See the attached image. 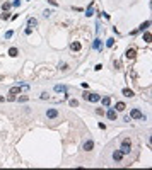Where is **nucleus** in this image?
Segmentation results:
<instances>
[{"mask_svg": "<svg viewBox=\"0 0 152 170\" xmlns=\"http://www.w3.org/2000/svg\"><path fill=\"white\" fill-rule=\"evenodd\" d=\"M9 94H12V95H15V94H21V87H12V89L9 90Z\"/></svg>", "mask_w": 152, "mask_h": 170, "instance_id": "nucleus-17", "label": "nucleus"}, {"mask_svg": "<svg viewBox=\"0 0 152 170\" xmlns=\"http://www.w3.org/2000/svg\"><path fill=\"white\" fill-rule=\"evenodd\" d=\"M17 101H19V102H28V101H29V97H28V95H21Z\"/></svg>", "mask_w": 152, "mask_h": 170, "instance_id": "nucleus-25", "label": "nucleus"}, {"mask_svg": "<svg viewBox=\"0 0 152 170\" xmlns=\"http://www.w3.org/2000/svg\"><path fill=\"white\" fill-rule=\"evenodd\" d=\"M7 101H15V97H14L12 94H9V95H7Z\"/></svg>", "mask_w": 152, "mask_h": 170, "instance_id": "nucleus-33", "label": "nucleus"}, {"mask_svg": "<svg viewBox=\"0 0 152 170\" xmlns=\"http://www.w3.org/2000/svg\"><path fill=\"white\" fill-rule=\"evenodd\" d=\"M96 114H99V116H103V114H104V111H103V109H96Z\"/></svg>", "mask_w": 152, "mask_h": 170, "instance_id": "nucleus-34", "label": "nucleus"}, {"mask_svg": "<svg viewBox=\"0 0 152 170\" xmlns=\"http://www.w3.org/2000/svg\"><path fill=\"white\" fill-rule=\"evenodd\" d=\"M3 101H5V97H2V95H0V104H2Z\"/></svg>", "mask_w": 152, "mask_h": 170, "instance_id": "nucleus-37", "label": "nucleus"}, {"mask_svg": "<svg viewBox=\"0 0 152 170\" xmlns=\"http://www.w3.org/2000/svg\"><path fill=\"white\" fill-rule=\"evenodd\" d=\"M92 48H94V49H99V51H103V46H101V39H94V43H92Z\"/></svg>", "mask_w": 152, "mask_h": 170, "instance_id": "nucleus-9", "label": "nucleus"}, {"mask_svg": "<svg viewBox=\"0 0 152 170\" xmlns=\"http://www.w3.org/2000/svg\"><path fill=\"white\" fill-rule=\"evenodd\" d=\"M48 3H51L53 7H56V5H58V2H56V0H48Z\"/></svg>", "mask_w": 152, "mask_h": 170, "instance_id": "nucleus-30", "label": "nucleus"}, {"mask_svg": "<svg viewBox=\"0 0 152 170\" xmlns=\"http://www.w3.org/2000/svg\"><path fill=\"white\" fill-rule=\"evenodd\" d=\"M121 94H123L125 97H133V90H132V89H123Z\"/></svg>", "mask_w": 152, "mask_h": 170, "instance_id": "nucleus-11", "label": "nucleus"}, {"mask_svg": "<svg viewBox=\"0 0 152 170\" xmlns=\"http://www.w3.org/2000/svg\"><path fill=\"white\" fill-rule=\"evenodd\" d=\"M101 101H103V105H104V107H108V105L111 104V99H110V97H103Z\"/></svg>", "mask_w": 152, "mask_h": 170, "instance_id": "nucleus-20", "label": "nucleus"}, {"mask_svg": "<svg viewBox=\"0 0 152 170\" xmlns=\"http://www.w3.org/2000/svg\"><path fill=\"white\" fill-rule=\"evenodd\" d=\"M55 90L56 92H67V87L65 85H55Z\"/></svg>", "mask_w": 152, "mask_h": 170, "instance_id": "nucleus-18", "label": "nucleus"}, {"mask_svg": "<svg viewBox=\"0 0 152 170\" xmlns=\"http://www.w3.org/2000/svg\"><path fill=\"white\" fill-rule=\"evenodd\" d=\"M92 5H94V2H91V5L85 9V15H87V17H91V15L94 14V9H92Z\"/></svg>", "mask_w": 152, "mask_h": 170, "instance_id": "nucleus-10", "label": "nucleus"}, {"mask_svg": "<svg viewBox=\"0 0 152 170\" xmlns=\"http://www.w3.org/2000/svg\"><path fill=\"white\" fill-rule=\"evenodd\" d=\"M151 33H149V31H145V33H144V41H145V43H151Z\"/></svg>", "mask_w": 152, "mask_h": 170, "instance_id": "nucleus-19", "label": "nucleus"}, {"mask_svg": "<svg viewBox=\"0 0 152 170\" xmlns=\"http://www.w3.org/2000/svg\"><path fill=\"white\" fill-rule=\"evenodd\" d=\"M149 26H151V21H145L144 24H140V27H138L137 31H138V33H140V31H145V29H147Z\"/></svg>", "mask_w": 152, "mask_h": 170, "instance_id": "nucleus-14", "label": "nucleus"}, {"mask_svg": "<svg viewBox=\"0 0 152 170\" xmlns=\"http://www.w3.org/2000/svg\"><path fill=\"white\" fill-rule=\"evenodd\" d=\"M46 116H48L50 119H55V117L58 116V111H56V109H48V111H46Z\"/></svg>", "mask_w": 152, "mask_h": 170, "instance_id": "nucleus-6", "label": "nucleus"}, {"mask_svg": "<svg viewBox=\"0 0 152 170\" xmlns=\"http://www.w3.org/2000/svg\"><path fill=\"white\" fill-rule=\"evenodd\" d=\"M12 34H14V31H7V33H5V39H10Z\"/></svg>", "mask_w": 152, "mask_h": 170, "instance_id": "nucleus-27", "label": "nucleus"}, {"mask_svg": "<svg viewBox=\"0 0 152 170\" xmlns=\"http://www.w3.org/2000/svg\"><path fill=\"white\" fill-rule=\"evenodd\" d=\"M114 109H116V112H118V111H125V109H126V105H125V102H116Z\"/></svg>", "mask_w": 152, "mask_h": 170, "instance_id": "nucleus-12", "label": "nucleus"}, {"mask_svg": "<svg viewBox=\"0 0 152 170\" xmlns=\"http://www.w3.org/2000/svg\"><path fill=\"white\" fill-rule=\"evenodd\" d=\"M60 68H62V70H67L69 67H67V63H60Z\"/></svg>", "mask_w": 152, "mask_h": 170, "instance_id": "nucleus-35", "label": "nucleus"}, {"mask_svg": "<svg viewBox=\"0 0 152 170\" xmlns=\"http://www.w3.org/2000/svg\"><path fill=\"white\" fill-rule=\"evenodd\" d=\"M106 46H108V48H113V46H114V39H113V37L106 39Z\"/></svg>", "mask_w": 152, "mask_h": 170, "instance_id": "nucleus-21", "label": "nucleus"}, {"mask_svg": "<svg viewBox=\"0 0 152 170\" xmlns=\"http://www.w3.org/2000/svg\"><path fill=\"white\" fill-rule=\"evenodd\" d=\"M17 55H19L17 48H10V49H9V56H12V58H14V56H17Z\"/></svg>", "mask_w": 152, "mask_h": 170, "instance_id": "nucleus-16", "label": "nucleus"}, {"mask_svg": "<svg viewBox=\"0 0 152 170\" xmlns=\"http://www.w3.org/2000/svg\"><path fill=\"white\" fill-rule=\"evenodd\" d=\"M0 19H2V21H7V19H10V14H9V12H3V14L0 15Z\"/></svg>", "mask_w": 152, "mask_h": 170, "instance_id": "nucleus-24", "label": "nucleus"}, {"mask_svg": "<svg viewBox=\"0 0 152 170\" xmlns=\"http://www.w3.org/2000/svg\"><path fill=\"white\" fill-rule=\"evenodd\" d=\"M12 5H14V7H19V5H21V0H14Z\"/></svg>", "mask_w": 152, "mask_h": 170, "instance_id": "nucleus-29", "label": "nucleus"}, {"mask_svg": "<svg viewBox=\"0 0 152 170\" xmlns=\"http://www.w3.org/2000/svg\"><path fill=\"white\" fill-rule=\"evenodd\" d=\"M69 104H70V107H77V105H79V101H77V99H70Z\"/></svg>", "mask_w": 152, "mask_h": 170, "instance_id": "nucleus-23", "label": "nucleus"}, {"mask_svg": "<svg viewBox=\"0 0 152 170\" xmlns=\"http://www.w3.org/2000/svg\"><path fill=\"white\" fill-rule=\"evenodd\" d=\"M41 99H43V101H46V99H48V94H46V92H43V94H41Z\"/></svg>", "mask_w": 152, "mask_h": 170, "instance_id": "nucleus-32", "label": "nucleus"}, {"mask_svg": "<svg viewBox=\"0 0 152 170\" xmlns=\"http://www.w3.org/2000/svg\"><path fill=\"white\" fill-rule=\"evenodd\" d=\"M106 116H108V119L114 121V119H116V109H110V111L106 112Z\"/></svg>", "mask_w": 152, "mask_h": 170, "instance_id": "nucleus-7", "label": "nucleus"}, {"mask_svg": "<svg viewBox=\"0 0 152 170\" xmlns=\"http://www.w3.org/2000/svg\"><path fill=\"white\" fill-rule=\"evenodd\" d=\"M120 151H121L123 155H130V151H132V143H130V139H123V143H121V146H120Z\"/></svg>", "mask_w": 152, "mask_h": 170, "instance_id": "nucleus-1", "label": "nucleus"}, {"mask_svg": "<svg viewBox=\"0 0 152 170\" xmlns=\"http://www.w3.org/2000/svg\"><path fill=\"white\" fill-rule=\"evenodd\" d=\"M82 97H84V101H87V102H99L101 101V95L99 94H89V92H85Z\"/></svg>", "mask_w": 152, "mask_h": 170, "instance_id": "nucleus-2", "label": "nucleus"}, {"mask_svg": "<svg viewBox=\"0 0 152 170\" xmlns=\"http://www.w3.org/2000/svg\"><path fill=\"white\" fill-rule=\"evenodd\" d=\"M28 24H29V26H36V24H38V19H34V17H29Z\"/></svg>", "mask_w": 152, "mask_h": 170, "instance_id": "nucleus-22", "label": "nucleus"}, {"mask_svg": "<svg viewBox=\"0 0 152 170\" xmlns=\"http://www.w3.org/2000/svg\"><path fill=\"white\" fill-rule=\"evenodd\" d=\"M130 117H133V119H145L142 111H138V109H132L130 111Z\"/></svg>", "mask_w": 152, "mask_h": 170, "instance_id": "nucleus-4", "label": "nucleus"}, {"mask_svg": "<svg viewBox=\"0 0 152 170\" xmlns=\"http://www.w3.org/2000/svg\"><path fill=\"white\" fill-rule=\"evenodd\" d=\"M10 7H12V3H10V2H3V3H2L3 12H9V9H10Z\"/></svg>", "mask_w": 152, "mask_h": 170, "instance_id": "nucleus-15", "label": "nucleus"}, {"mask_svg": "<svg viewBox=\"0 0 152 170\" xmlns=\"http://www.w3.org/2000/svg\"><path fill=\"white\" fill-rule=\"evenodd\" d=\"M114 68H116V70H121V63H120V61H114Z\"/></svg>", "mask_w": 152, "mask_h": 170, "instance_id": "nucleus-28", "label": "nucleus"}, {"mask_svg": "<svg viewBox=\"0 0 152 170\" xmlns=\"http://www.w3.org/2000/svg\"><path fill=\"white\" fill-rule=\"evenodd\" d=\"M51 14H53V10H50V9H46V10L43 12V15H44V17H50Z\"/></svg>", "mask_w": 152, "mask_h": 170, "instance_id": "nucleus-26", "label": "nucleus"}, {"mask_svg": "<svg viewBox=\"0 0 152 170\" xmlns=\"http://www.w3.org/2000/svg\"><path fill=\"white\" fill-rule=\"evenodd\" d=\"M94 70H97V71H99V70H103V65H101V63H99V65H96V68H94Z\"/></svg>", "mask_w": 152, "mask_h": 170, "instance_id": "nucleus-36", "label": "nucleus"}, {"mask_svg": "<svg viewBox=\"0 0 152 170\" xmlns=\"http://www.w3.org/2000/svg\"><path fill=\"white\" fill-rule=\"evenodd\" d=\"M24 33L29 36V34H33V29H31V27H26V31H24Z\"/></svg>", "mask_w": 152, "mask_h": 170, "instance_id": "nucleus-31", "label": "nucleus"}, {"mask_svg": "<svg viewBox=\"0 0 152 170\" xmlns=\"http://www.w3.org/2000/svg\"><path fill=\"white\" fill-rule=\"evenodd\" d=\"M135 56H137V49L135 48H128L126 53H125V58L130 61V60H135Z\"/></svg>", "mask_w": 152, "mask_h": 170, "instance_id": "nucleus-3", "label": "nucleus"}, {"mask_svg": "<svg viewBox=\"0 0 152 170\" xmlns=\"http://www.w3.org/2000/svg\"><path fill=\"white\" fill-rule=\"evenodd\" d=\"M80 48H82V46H80V43H72V44H70V49H72V51H80Z\"/></svg>", "mask_w": 152, "mask_h": 170, "instance_id": "nucleus-13", "label": "nucleus"}, {"mask_svg": "<svg viewBox=\"0 0 152 170\" xmlns=\"http://www.w3.org/2000/svg\"><path fill=\"white\" fill-rule=\"evenodd\" d=\"M94 148V141L92 139H87V141H84V145H82V150H85V151H91Z\"/></svg>", "mask_w": 152, "mask_h": 170, "instance_id": "nucleus-5", "label": "nucleus"}, {"mask_svg": "<svg viewBox=\"0 0 152 170\" xmlns=\"http://www.w3.org/2000/svg\"><path fill=\"white\" fill-rule=\"evenodd\" d=\"M113 158L116 160V162H120V160L123 158V153H121L120 150H114V151H113Z\"/></svg>", "mask_w": 152, "mask_h": 170, "instance_id": "nucleus-8", "label": "nucleus"}]
</instances>
